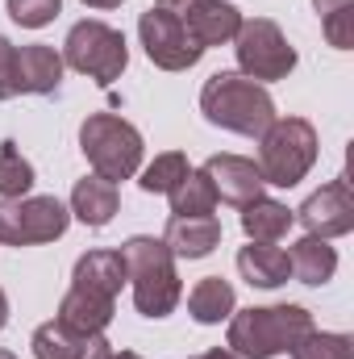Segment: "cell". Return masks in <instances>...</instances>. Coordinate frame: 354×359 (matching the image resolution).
<instances>
[{
  "label": "cell",
  "instance_id": "10",
  "mask_svg": "<svg viewBox=\"0 0 354 359\" xmlns=\"http://www.w3.org/2000/svg\"><path fill=\"white\" fill-rule=\"evenodd\" d=\"M296 222L304 226V234H317V238H342L354 230V196L346 176L321 184L300 209H296Z\"/></svg>",
  "mask_w": 354,
  "mask_h": 359
},
{
  "label": "cell",
  "instance_id": "18",
  "mask_svg": "<svg viewBox=\"0 0 354 359\" xmlns=\"http://www.w3.org/2000/svg\"><path fill=\"white\" fill-rule=\"evenodd\" d=\"M288 264H292V276H296L300 284L321 288V284H330V280H334V271H338V251L330 247V238L304 234V238H296V243H292Z\"/></svg>",
  "mask_w": 354,
  "mask_h": 359
},
{
  "label": "cell",
  "instance_id": "25",
  "mask_svg": "<svg viewBox=\"0 0 354 359\" xmlns=\"http://www.w3.org/2000/svg\"><path fill=\"white\" fill-rule=\"evenodd\" d=\"M187 172H192V168H187V155H183V151H163V155H155V159L138 172V184H142V192H150V196H167Z\"/></svg>",
  "mask_w": 354,
  "mask_h": 359
},
{
  "label": "cell",
  "instance_id": "2",
  "mask_svg": "<svg viewBox=\"0 0 354 359\" xmlns=\"http://www.w3.org/2000/svg\"><path fill=\"white\" fill-rule=\"evenodd\" d=\"M313 330V313L304 305H250L229 313L225 347L242 359H275L292 351Z\"/></svg>",
  "mask_w": 354,
  "mask_h": 359
},
{
  "label": "cell",
  "instance_id": "3",
  "mask_svg": "<svg viewBox=\"0 0 354 359\" xmlns=\"http://www.w3.org/2000/svg\"><path fill=\"white\" fill-rule=\"evenodd\" d=\"M121 259L129 271V284H134V305L142 318H171L183 297V280L176 271V255L167 251L163 238H150V234H134L121 243Z\"/></svg>",
  "mask_w": 354,
  "mask_h": 359
},
{
  "label": "cell",
  "instance_id": "23",
  "mask_svg": "<svg viewBox=\"0 0 354 359\" xmlns=\"http://www.w3.org/2000/svg\"><path fill=\"white\" fill-rule=\"evenodd\" d=\"M92 334H76V330H67L59 318L55 322H42L38 330H34V359H80L84 355V347H88Z\"/></svg>",
  "mask_w": 354,
  "mask_h": 359
},
{
  "label": "cell",
  "instance_id": "24",
  "mask_svg": "<svg viewBox=\"0 0 354 359\" xmlns=\"http://www.w3.org/2000/svg\"><path fill=\"white\" fill-rule=\"evenodd\" d=\"M34 163L21 155V147L13 138L0 142V201H17V196H29L34 188Z\"/></svg>",
  "mask_w": 354,
  "mask_h": 359
},
{
  "label": "cell",
  "instance_id": "4",
  "mask_svg": "<svg viewBox=\"0 0 354 359\" xmlns=\"http://www.w3.org/2000/svg\"><path fill=\"white\" fill-rule=\"evenodd\" d=\"M317 126L309 117H275L259 134V172L275 188H296L317 163Z\"/></svg>",
  "mask_w": 354,
  "mask_h": 359
},
{
  "label": "cell",
  "instance_id": "35",
  "mask_svg": "<svg viewBox=\"0 0 354 359\" xmlns=\"http://www.w3.org/2000/svg\"><path fill=\"white\" fill-rule=\"evenodd\" d=\"M0 359H17V355H13V351H4V347H0Z\"/></svg>",
  "mask_w": 354,
  "mask_h": 359
},
{
  "label": "cell",
  "instance_id": "33",
  "mask_svg": "<svg viewBox=\"0 0 354 359\" xmlns=\"http://www.w3.org/2000/svg\"><path fill=\"white\" fill-rule=\"evenodd\" d=\"M8 326V297H4V288H0V330Z\"/></svg>",
  "mask_w": 354,
  "mask_h": 359
},
{
  "label": "cell",
  "instance_id": "1",
  "mask_svg": "<svg viewBox=\"0 0 354 359\" xmlns=\"http://www.w3.org/2000/svg\"><path fill=\"white\" fill-rule=\"evenodd\" d=\"M200 113H204L208 126L242 134V138H259L267 126L279 117L271 92L263 84H255V80H246L242 72L208 76L204 88H200Z\"/></svg>",
  "mask_w": 354,
  "mask_h": 359
},
{
  "label": "cell",
  "instance_id": "27",
  "mask_svg": "<svg viewBox=\"0 0 354 359\" xmlns=\"http://www.w3.org/2000/svg\"><path fill=\"white\" fill-rule=\"evenodd\" d=\"M292 359H354V343L351 334H330V330H309L292 351Z\"/></svg>",
  "mask_w": 354,
  "mask_h": 359
},
{
  "label": "cell",
  "instance_id": "20",
  "mask_svg": "<svg viewBox=\"0 0 354 359\" xmlns=\"http://www.w3.org/2000/svg\"><path fill=\"white\" fill-rule=\"evenodd\" d=\"M242 230H246V238L250 243H279L288 230H292V222H296V213L283 205V201H271V196H255L250 205H242Z\"/></svg>",
  "mask_w": 354,
  "mask_h": 359
},
{
  "label": "cell",
  "instance_id": "26",
  "mask_svg": "<svg viewBox=\"0 0 354 359\" xmlns=\"http://www.w3.org/2000/svg\"><path fill=\"white\" fill-rule=\"evenodd\" d=\"M313 8L321 17V29H325L330 46L351 50L354 46V0H313Z\"/></svg>",
  "mask_w": 354,
  "mask_h": 359
},
{
  "label": "cell",
  "instance_id": "15",
  "mask_svg": "<svg viewBox=\"0 0 354 359\" xmlns=\"http://www.w3.org/2000/svg\"><path fill=\"white\" fill-rule=\"evenodd\" d=\"M125 280H129V271H125L121 251H88L76 259V271H71V288H84V292L108 297V301H117Z\"/></svg>",
  "mask_w": 354,
  "mask_h": 359
},
{
  "label": "cell",
  "instance_id": "6",
  "mask_svg": "<svg viewBox=\"0 0 354 359\" xmlns=\"http://www.w3.org/2000/svg\"><path fill=\"white\" fill-rule=\"evenodd\" d=\"M63 67H71V72H80V76L108 88L129 67L125 34L104 25V21H76L67 42H63Z\"/></svg>",
  "mask_w": 354,
  "mask_h": 359
},
{
  "label": "cell",
  "instance_id": "32",
  "mask_svg": "<svg viewBox=\"0 0 354 359\" xmlns=\"http://www.w3.org/2000/svg\"><path fill=\"white\" fill-rule=\"evenodd\" d=\"M84 4H88V8H121L125 0H84Z\"/></svg>",
  "mask_w": 354,
  "mask_h": 359
},
{
  "label": "cell",
  "instance_id": "28",
  "mask_svg": "<svg viewBox=\"0 0 354 359\" xmlns=\"http://www.w3.org/2000/svg\"><path fill=\"white\" fill-rule=\"evenodd\" d=\"M59 8H63V0H8V4H4V13H8L21 29H42V25H50V21L59 17Z\"/></svg>",
  "mask_w": 354,
  "mask_h": 359
},
{
  "label": "cell",
  "instance_id": "14",
  "mask_svg": "<svg viewBox=\"0 0 354 359\" xmlns=\"http://www.w3.org/2000/svg\"><path fill=\"white\" fill-rule=\"evenodd\" d=\"M163 243L176 259H204L221 247V222L213 213L204 217H171L163 230Z\"/></svg>",
  "mask_w": 354,
  "mask_h": 359
},
{
  "label": "cell",
  "instance_id": "30",
  "mask_svg": "<svg viewBox=\"0 0 354 359\" xmlns=\"http://www.w3.org/2000/svg\"><path fill=\"white\" fill-rule=\"evenodd\" d=\"M80 359H113V343L104 339V334H92L88 347H84V355Z\"/></svg>",
  "mask_w": 354,
  "mask_h": 359
},
{
  "label": "cell",
  "instance_id": "12",
  "mask_svg": "<svg viewBox=\"0 0 354 359\" xmlns=\"http://www.w3.org/2000/svg\"><path fill=\"white\" fill-rule=\"evenodd\" d=\"M204 176L213 180V192H217V201H225V205H250L255 196H263L267 180L259 172V163L255 159H246V155H213L208 163H204Z\"/></svg>",
  "mask_w": 354,
  "mask_h": 359
},
{
  "label": "cell",
  "instance_id": "21",
  "mask_svg": "<svg viewBox=\"0 0 354 359\" xmlns=\"http://www.w3.org/2000/svg\"><path fill=\"white\" fill-rule=\"evenodd\" d=\"M234 305H238L234 284L221 280V276H204V280H196L192 292H187V313H192L200 326H217V322H225V318L234 313Z\"/></svg>",
  "mask_w": 354,
  "mask_h": 359
},
{
  "label": "cell",
  "instance_id": "34",
  "mask_svg": "<svg viewBox=\"0 0 354 359\" xmlns=\"http://www.w3.org/2000/svg\"><path fill=\"white\" fill-rule=\"evenodd\" d=\"M113 359H142L138 351H113Z\"/></svg>",
  "mask_w": 354,
  "mask_h": 359
},
{
  "label": "cell",
  "instance_id": "19",
  "mask_svg": "<svg viewBox=\"0 0 354 359\" xmlns=\"http://www.w3.org/2000/svg\"><path fill=\"white\" fill-rule=\"evenodd\" d=\"M238 271L250 288H279L292 280V264H288V251L275 247V243H250L238 251Z\"/></svg>",
  "mask_w": 354,
  "mask_h": 359
},
{
  "label": "cell",
  "instance_id": "8",
  "mask_svg": "<svg viewBox=\"0 0 354 359\" xmlns=\"http://www.w3.org/2000/svg\"><path fill=\"white\" fill-rule=\"evenodd\" d=\"M71 226V209L59 196H17L0 201V243L4 247H42L63 238Z\"/></svg>",
  "mask_w": 354,
  "mask_h": 359
},
{
  "label": "cell",
  "instance_id": "9",
  "mask_svg": "<svg viewBox=\"0 0 354 359\" xmlns=\"http://www.w3.org/2000/svg\"><path fill=\"white\" fill-rule=\"evenodd\" d=\"M138 38L146 46V59L163 72H187L204 59V46L187 34V25L171 13H163L159 4L138 17Z\"/></svg>",
  "mask_w": 354,
  "mask_h": 359
},
{
  "label": "cell",
  "instance_id": "5",
  "mask_svg": "<svg viewBox=\"0 0 354 359\" xmlns=\"http://www.w3.org/2000/svg\"><path fill=\"white\" fill-rule=\"evenodd\" d=\"M80 151L92 163V172L104 180H134L142 172V155L146 142L138 134V126H129L117 113H92L80 126Z\"/></svg>",
  "mask_w": 354,
  "mask_h": 359
},
{
  "label": "cell",
  "instance_id": "22",
  "mask_svg": "<svg viewBox=\"0 0 354 359\" xmlns=\"http://www.w3.org/2000/svg\"><path fill=\"white\" fill-rule=\"evenodd\" d=\"M167 196H171V217H204L217 209V192H213V180L204 176V168H192Z\"/></svg>",
  "mask_w": 354,
  "mask_h": 359
},
{
  "label": "cell",
  "instance_id": "31",
  "mask_svg": "<svg viewBox=\"0 0 354 359\" xmlns=\"http://www.w3.org/2000/svg\"><path fill=\"white\" fill-rule=\"evenodd\" d=\"M187 359H242V355H234L229 347H213V351H200V355H187Z\"/></svg>",
  "mask_w": 354,
  "mask_h": 359
},
{
  "label": "cell",
  "instance_id": "29",
  "mask_svg": "<svg viewBox=\"0 0 354 359\" xmlns=\"http://www.w3.org/2000/svg\"><path fill=\"white\" fill-rule=\"evenodd\" d=\"M17 96V46L0 34V100Z\"/></svg>",
  "mask_w": 354,
  "mask_h": 359
},
{
  "label": "cell",
  "instance_id": "17",
  "mask_svg": "<svg viewBox=\"0 0 354 359\" xmlns=\"http://www.w3.org/2000/svg\"><path fill=\"white\" fill-rule=\"evenodd\" d=\"M113 313H117V305L108 297H96V292H84V288H67L63 301H59V322L76 334H104Z\"/></svg>",
  "mask_w": 354,
  "mask_h": 359
},
{
  "label": "cell",
  "instance_id": "13",
  "mask_svg": "<svg viewBox=\"0 0 354 359\" xmlns=\"http://www.w3.org/2000/svg\"><path fill=\"white\" fill-rule=\"evenodd\" d=\"M63 84V55L46 42H29L17 50V92L25 96H55Z\"/></svg>",
  "mask_w": 354,
  "mask_h": 359
},
{
  "label": "cell",
  "instance_id": "11",
  "mask_svg": "<svg viewBox=\"0 0 354 359\" xmlns=\"http://www.w3.org/2000/svg\"><path fill=\"white\" fill-rule=\"evenodd\" d=\"M163 13L179 17L187 25V34L208 50V46H225L234 42L238 25H242V13L229 4V0H159Z\"/></svg>",
  "mask_w": 354,
  "mask_h": 359
},
{
  "label": "cell",
  "instance_id": "7",
  "mask_svg": "<svg viewBox=\"0 0 354 359\" xmlns=\"http://www.w3.org/2000/svg\"><path fill=\"white\" fill-rule=\"evenodd\" d=\"M238 72L255 84H275L296 72V46L283 38V29L271 17H242L234 34Z\"/></svg>",
  "mask_w": 354,
  "mask_h": 359
},
{
  "label": "cell",
  "instance_id": "16",
  "mask_svg": "<svg viewBox=\"0 0 354 359\" xmlns=\"http://www.w3.org/2000/svg\"><path fill=\"white\" fill-rule=\"evenodd\" d=\"M117 209H121V192H117L113 180L96 176V172L76 180V188H71V217H80L84 226L100 230V226H108L117 217Z\"/></svg>",
  "mask_w": 354,
  "mask_h": 359
}]
</instances>
